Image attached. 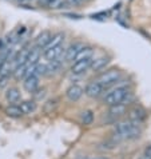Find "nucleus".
<instances>
[{
    "mask_svg": "<svg viewBox=\"0 0 151 159\" xmlns=\"http://www.w3.org/2000/svg\"><path fill=\"white\" fill-rule=\"evenodd\" d=\"M6 48V43H4V39H0V50Z\"/></svg>",
    "mask_w": 151,
    "mask_h": 159,
    "instance_id": "obj_26",
    "label": "nucleus"
},
{
    "mask_svg": "<svg viewBox=\"0 0 151 159\" xmlns=\"http://www.w3.org/2000/svg\"><path fill=\"white\" fill-rule=\"evenodd\" d=\"M130 94L131 92L126 86H121V87L114 88L112 91H110L108 94L104 96L103 102L108 106H112V104H117V103H123Z\"/></svg>",
    "mask_w": 151,
    "mask_h": 159,
    "instance_id": "obj_2",
    "label": "nucleus"
},
{
    "mask_svg": "<svg viewBox=\"0 0 151 159\" xmlns=\"http://www.w3.org/2000/svg\"><path fill=\"white\" fill-rule=\"evenodd\" d=\"M68 6V3L66 0H52V2L48 4V8H52V10H62V8H66Z\"/></svg>",
    "mask_w": 151,
    "mask_h": 159,
    "instance_id": "obj_22",
    "label": "nucleus"
},
{
    "mask_svg": "<svg viewBox=\"0 0 151 159\" xmlns=\"http://www.w3.org/2000/svg\"><path fill=\"white\" fill-rule=\"evenodd\" d=\"M104 91V87L100 84L99 82H90L86 87V90H84V94H86L88 98H98V96H100L102 94H103Z\"/></svg>",
    "mask_w": 151,
    "mask_h": 159,
    "instance_id": "obj_5",
    "label": "nucleus"
},
{
    "mask_svg": "<svg viewBox=\"0 0 151 159\" xmlns=\"http://www.w3.org/2000/svg\"><path fill=\"white\" fill-rule=\"evenodd\" d=\"M34 96H35V99H38V100H40V99H43L44 96H46V88H36L34 92Z\"/></svg>",
    "mask_w": 151,
    "mask_h": 159,
    "instance_id": "obj_23",
    "label": "nucleus"
},
{
    "mask_svg": "<svg viewBox=\"0 0 151 159\" xmlns=\"http://www.w3.org/2000/svg\"><path fill=\"white\" fill-rule=\"evenodd\" d=\"M21 95H20V91L17 90V88H10L7 92H6V99L7 102H10V103L15 104L17 103V102L20 100Z\"/></svg>",
    "mask_w": 151,
    "mask_h": 159,
    "instance_id": "obj_17",
    "label": "nucleus"
},
{
    "mask_svg": "<svg viewBox=\"0 0 151 159\" xmlns=\"http://www.w3.org/2000/svg\"><path fill=\"white\" fill-rule=\"evenodd\" d=\"M84 44L80 43V42H75L72 43L71 46L67 48V50H64V60L66 61H74L75 58H76V55L79 54V51L83 48Z\"/></svg>",
    "mask_w": 151,
    "mask_h": 159,
    "instance_id": "obj_6",
    "label": "nucleus"
},
{
    "mask_svg": "<svg viewBox=\"0 0 151 159\" xmlns=\"http://www.w3.org/2000/svg\"><path fill=\"white\" fill-rule=\"evenodd\" d=\"M16 2H21V0H16Z\"/></svg>",
    "mask_w": 151,
    "mask_h": 159,
    "instance_id": "obj_31",
    "label": "nucleus"
},
{
    "mask_svg": "<svg viewBox=\"0 0 151 159\" xmlns=\"http://www.w3.org/2000/svg\"><path fill=\"white\" fill-rule=\"evenodd\" d=\"M80 119H82L83 125L90 126V125H92V122H94V112L90 111V110H86V111H83L80 114Z\"/></svg>",
    "mask_w": 151,
    "mask_h": 159,
    "instance_id": "obj_21",
    "label": "nucleus"
},
{
    "mask_svg": "<svg viewBox=\"0 0 151 159\" xmlns=\"http://www.w3.org/2000/svg\"><path fill=\"white\" fill-rule=\"evenodd\" d=\"M83 95V88L80 86H71L67 88V91H66V96H67V99L71 100V102H76L82 98Z\"/></svg>",
    "mask_w": 151,
    "mask_h": 159,
    "instance_id": "obj_10",
    "label": "nucleus"
},
{
    "mask_svg": "<svg viewBox=\"0 0 151 159\" xmlns=\"http://www.w3.org/2000/svg\"><path fill=\"white\" fill-rule=\"evenodd\" d=\"M108 63H110V58H108V56H100V58H96L95 60L92 59L90 68H92L94 71H100V70H103Z\"/></svg>",
    "mask_w": 151,
    "mask_h": 159,
    "instance_id": "obj_14",
    "label": "nucleus"
},
{
    "mask_svg": "<svg viewBox=\"0 0 151 159\" xmlns=\"http://www.w3.org/2000/svg\"><path fill=\"white\" fill-rule=\"evenodd\" d=\"M63 44L60 46H56V47H52V48H46L43 51V55L47 60H54V59H60L62 55H63Z\"/></svg>",
    "mask_w": 151,
    "mask_h": 159,
    "instance_id": "obj_8",
    "label": "nucleus"
},
{
    "mask_svg": "<svg viewBox=\"0 0 151 159\" xmlns=\"http://www.w3.org/2000/svg\"><path fill=\"white\" fill-rule=\"evenodd\" d=\"M10 82V75H0V90H3L4 87Z\"/></svg>",
    "mask_w": 151,
    "mask_h": 159,
    "instance_id": "obj_24",
    "label": "nucleus"
},
{
    "mask_svg": "<svg viewBox=\"0 0 151 159\" xmlns=\"http://www.w3.org/2000/svg\"><path fill=\"white\" fill-rule=\"evenodd\" d=\"M6 114L10 118H20L21 115H23V112H21L20 107H19V106H16V104L8 106V107L6 108Z\"/></svg>",
    "mask_w": 151,
    "mask_h": 159,
    "instance_id": "obj_20",
    "label": "nucleus"
},
{
    "mask_svg": "<svg viewBox=\"0 0 151 159\" xmlns=\"http://www.w3.org/2000/svg\"><path fill=\"white\" fill-rule=\"evenodd\" d=\"M127 111V107L124 103H117V104H112L110 106V110H108V114L114 118H118V116H122L124 115Z\"/></svg>",
    "mask_w": 151,
    "mask_h": 159,
    "instance_id": "obj_13",
    "label": "nucleus"
},
{
    "mask_svg": "<svg viewBox=\"0 0 151 159\" xmlns=\"http://www.w3.org/2000/svg\"><path fill=\"white\" fill-rule=\"evenodd\" d=\"M140 129L139 123L128 120V122H121L114 127V138L117 140L123 139H135L139 138Z\"/></svg>",
    "mask_w": 151,
    "mask_h": 159,
    "instance_id": "obj_1",
    "label": "nucleus"
},
{
    "mask_svg": "<svg viewBox=\"0 0 151 159\" xmlns=\"http://www.w3.org/2000/svg\"><path fill=\"white\" fill-rule=\"evenodd\" d=\"M64 42V34L63 32H56L55 35H52L50 43L46 46V48H52V47H56V46H60V44H63ZM44 48V50H46Z\"/></svg>",
    "mask_w": 151,
    "mask_h": 159,
    "instance_id": "obj_19",
    "label": "nucleus"
},
{
    "mask_svg": "<svg viewBox=\"0 0 151 159\" xmlns=\"http://www.w3.org/2000/svg\"><path fill=\"white\" fill-rule=\"evenodd\" d=\"M24 88L28 92H34L36 88L39 87V76H35V75H30V76L24 78Z\"/></svg>",
    "mask_w": 151,
    "mask_h": 159,
    "instance_id": "obj_12",
    "label": "nucleus"
},
{
    "mask_svg": "<svg viewBox=\"0 0 151 159\" xmlns=\"http://www.w3.org/2000/svg\"><path fill=\"white\" fill-rule=\"evenodd\" d=\"M94 56V48L90 46H83V48L79 51V54L76 55L75 60H80V59H90Z\"/></svg>",
    "mask_w": 151,
    "mask_h": 159,
    "instance_id": "obj_18",
    "label": "nucleus"
},
{
    "mask_svg": "<svg viewBox=\"0 0 151 159\" xmlns=\"http://www.w3.org/2000/svg\"><path fill=\"white\" fill-rule=\"evenodd\" d=\"M28 2H31V0H21V3H28Z\"/></svg>",
    "mask_w": 151,
    "mask_h": 159,
    "instance_id": "obj_30",
    "label": "nucleus"
},
{
    "mask_svg": "<svg viewBox=\"0 0 151 159\" xmlns=\"http://www.w3.org/2000/svg\"><path fill=\"white\" fill-rule=\"evenodd\" d=\"M146 155L151 158V146H150V147H149L147 150H146Z\"/></svg>",
    "mask_w": 151,
    "mask_h": 159,
    "instance_id": "obj_28",
    "label": "nucleus"
},
{
    "mask_svg": "<svg viewBox=\"0 0 151 159\" xmlns=\"http://www.w3.org/2000/svg\"><path fill=\"white\" fill-rule=\"evenodd\" d=\"M121 76H122V72L119 71V70L111 68V70H107V71H104L102 74L98 78V82H99L103 87H108V86L115 84V83L121 79Z\"/></svg>",
    "mask_w": 151,
    "mask_h": 159,
    "instance_id": "obj_3",
    "label": "nucleus"
},
{
    "mask_svg": "<svg viewBox=\"0 0 151 159\" xmlns=\"http://www.w3.org/2000/svg\"><path fill=\"white\" fill-rule=\"evenodd\" d=\"M19 107L21 110V112H23V115H31V114L36 111L38 106L35 103V100H23L19 104Z\"/></svg>",
    "mask_w": 151,
    "mask_h": 159,
    "instance_id": "obj_11",
    "label": "nucleus"
},
{
    "mask_svg": "<svg viewBox=\"0 0 151 159\" xmlns=\"http://www.w3.org/2000/svg\"><path fill=\"white\" fill-rule=\"evenodd\" d=\"M92 159H108V158H106V157H98V158H92Z\"/></svg>",
    "mask_w": 151,
    "mask_h": 159,
    "instance_id": "obj_29",
    "label": "nucleus"
},
{
    "mask_svg": "<svg viewBox=\"0 0 151 159\" xmlns=\"http://www.w3.org/2000/svg\"><path fill=\"white\" fill-rule=\"evenodd\" d=\"M68 4H74V6H78V4H80L83 0H66Z\"/></svg>",
    "mask_w": 151,
    "mask_h": 159,
    "instance_id": "obj_25",
    "label": "nucleus"
},
{
    "mask_svg": "<svg viewBox=\"0 0 151 159\" xmlns=\"http://www.w3.org/2000/svg\"><path fill=\"white\" fill-rule=\"evenodd\" d=\"M51 2H52V0H40V3H43L44 6H47V7H48V4H50Z\"/></svg>",
    "mask_w": 151,
    "mask_h": 159,
    "instance_id": "obj_27",
    "label": "nucleus"
},
{
    "mask_svg": "<svg viewBox=\"0 0 151 159\" xmlns=\"http://www.w3.org/2000/svg\"><path fill=\"white\" fill-rule=\"evenodd\" d=\"M51 38H52V34L50 32V31H42V32L35 38V46L39 47L40 50H44L47 44L50 43Z\"/></svg>",
    "mask_w": 151,
    "mask_h": 159,
    "instance_id": "obj_9",
    "label": "nucleus"
},
{
    "mask_svg": "<svg viewBox=\"0 0 151 159\" xmlns=\"http://www.w3.org/2000/svg\"><path fill=\"white\" fill-rule=\"evenodd\" d=\"M39 59H40V48L39 47H30L28 51V59H27V64H36L39 63Z\"/></svg>",
    "mask_w": 151,
    "mask_h": 159,
    "instance_id": "obj_16",
    "label": "nucleus"
},
{
    "mask_svg": "<svg viewBox=\"0 0 151 159\" xmlns=\"http://www.w3.org/2000/svg\"><path fill=\"white\" fill-rule=\"evenodd\" d=\"M62 60L60 59H54V60H48L47 64H44V75L47 76H52L56 75L62 68Z\"/></svg>",
    "mask_w": 151,
    "mask_h": 159,
    "instance_id": "obj_7",
    "label": "nucleus"
},
{
    "mask_svg": "<svg viewBox=\"0 0 151 159\" xmlns=\"http://www.w3.org/2000/svg\"><path fill=\"white\" fill-rule=\"evenodd\" d=\"M146 111L143 108H140V107H135V108H132L131 111H130V115H128V118H130V120L132 122H136V123H140L143 119L146 118Z\"/></svg>",
    "mask_w": 151,
    "mask_h": 159,
    "instance_id": "obj_15",
    "label": "nucleus"
},
{
    "mask_svg": "<svg viewBox=\"0 0 151 159\" xmlns=\"http://www.w3.org/2000/svg\"><path fill=\"white\" fill-rule=\"evenodd\" d=\"M91 61H92V58H90V59L75 60L74 63H72V66H71V72H72L74 75H80V74H84L88 68L91 67Z\"/></svg>",
    "mask_w": 151,
    "mask_h": 159,
    "instance_id": "obj_4",
    "label": "nucleus"
}]
</instances>
